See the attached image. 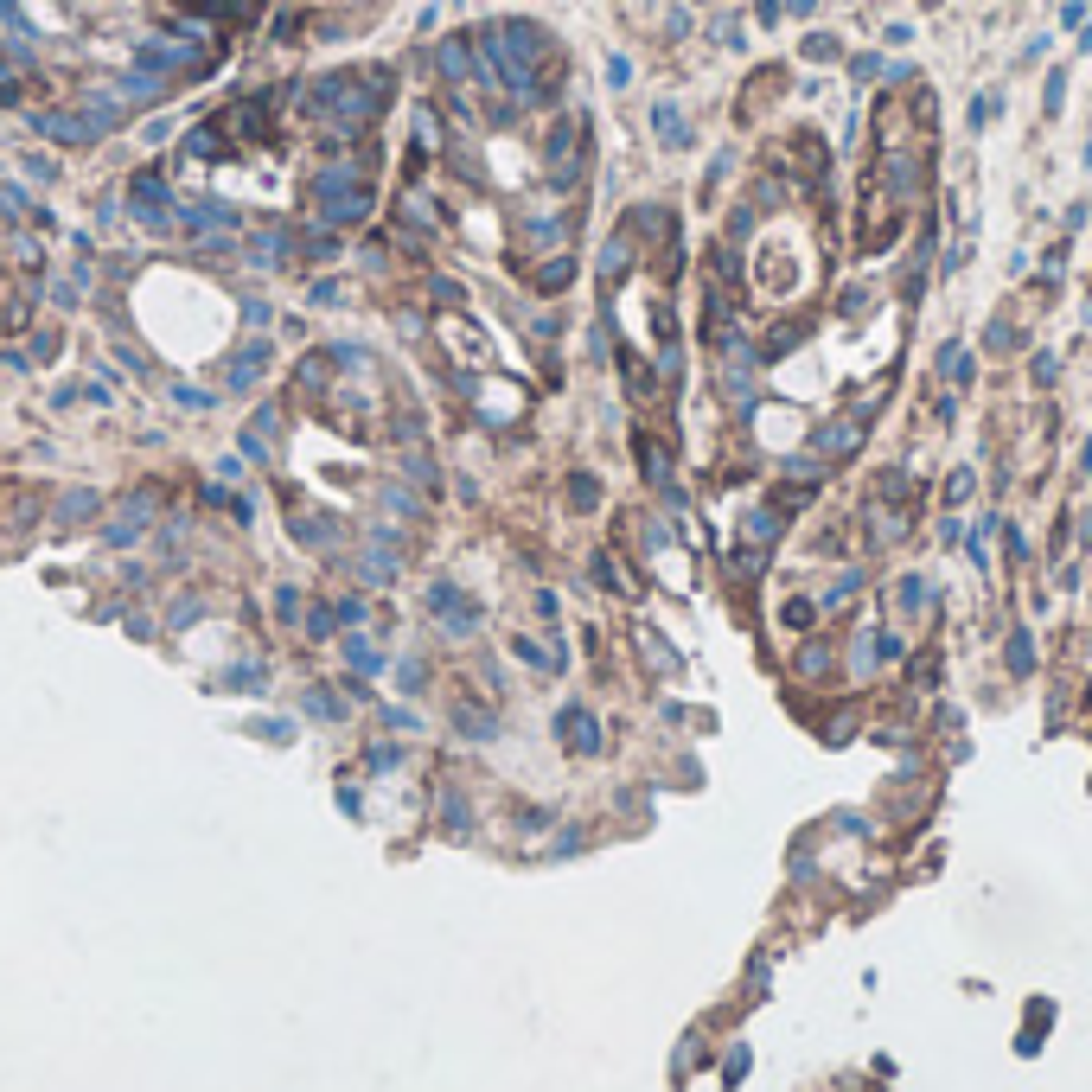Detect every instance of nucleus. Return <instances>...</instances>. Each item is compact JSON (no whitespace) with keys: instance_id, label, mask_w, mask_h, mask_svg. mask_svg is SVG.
<instances>
[{"instance_id":"obj_1","label":"nucleus","mask_w":1092,"mask_h":1092,"mask_svg":"<svg viewBox=\"0 0 1092 1092\" xmlns=\"http://www.w3.org/2000/svg\"><path fill=\"white\" fill-rule=\"evenodd\" d=\"M562 728H569V748H588V755H594V748H600V735H594V723H588V716H582V709H569V716H562Z\"/></svg>"},{"instance_id":"obj_2","label":"nucleus","mask_w":1092,"mask_h":1092,"mask_svg":"<svg viewBox=\"0 0 1092 1092\" xmlns=\"http://www.w3.org/2000/svg\"><path fill=\"white\" fill-rule=\"evenodd\" d=\"M658 141H664V147H684V141H691V128L677 122V109H671V103H658Z\"/></svg>"}]
</instances>
